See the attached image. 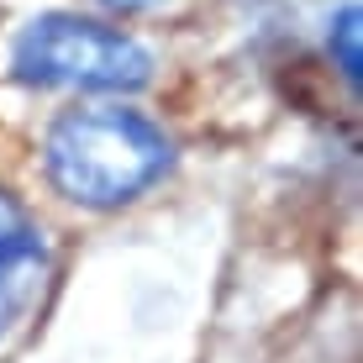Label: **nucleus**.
<instances>
[{
  "label": "nucleus",
  "mask_w": 363,
  "mask_h": 363,
  "mask_svg": "<svg viewBox=\"0 0 363 363\" xmlns=\"http://www.w3.org/2000/svg\"><path fill=\"white\" fill-rule=\"evenodd\" d=\"M43 164L58 195H69L74 206L106 211L164 179V169L174 164V143L143 111L84 106L53 121L43 143Z\"/></svg>",
  "instance_id": "obj_1"
},
{
  "label": "nucleus",
  "mask_w": 363,
  "mask_h": 363,
  "mask_svg": "<svg viewBox=\"0 0 363 363\" xmlns=\"http://www.w3.org/2000/svg\"><path fill=\"white\" fill-rule=\"evenodd\" d=\"M11 74L27 84H74V90H132L147 84L153 58L127 32L84 16H37L11 48Z\"/></svg>",
  "instance_id": "obj_2"
},
{
  "label": "nucleus",
  "mask_w": 363,
  "mask_h": 363,
  "mask_svg": "<svg viewBox=\"0 0 363 363\" xmlns=\"http://www.w3.org/2000/svg\"><path fill=\"white\" fill-rule=\"evenodd\" d=\"M48 279V242L32 211L0 184V342L32 311L37 290Z\"/></svg>",
  "instance_id": "obj_3"
},
{
  "label": "nucleus",
  "mask_w": 363,
  "mask_h": 363,
  "mask_svg": "<svg viewBox=\"0 0 363 363\" xmlns=\"http://www.w3.org/2000/svg\"><path fill=\"white\" fill-rule=\"evenodd\" d=\"M327 43H332V53H337V69H342V79H347V84H358L363 58H358V11H353V6L337 16V27H332Z\"/></svg>",
  "instance_id": "obj_4"
},
{
  "label": "nucleus",
  "mask_w": 363,
  "mask_h": 363,
  "mask_svg": "<svg viewBox=\"0 0 363 363\" xmlns=\"http://www.w3.org/2000/svg\"><path fill=\"white\" fill-rule=\"evenodd\" d=\"M106 6H116V11H147V6H158V0H106Z\"/></svg>",
  "instance_id": "obj_5"
}]
</instances>
